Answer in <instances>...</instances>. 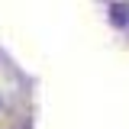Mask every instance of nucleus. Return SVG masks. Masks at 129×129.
<instances>
[{
	"label": "nucleus",
	"instance_id": "nucleus-1",
	"mask_svg": "<svg viewBox=\"0 0 129 129\" xmlns=\"http://www.w3.org/2000/svg\"><path fill=\"white\" fill-rule=\"evenodd\" d=\"M110 23H113V26H126V23H129V7H126V3L110 7Z\"/></svg>",
	"mask_w": 129,
	"mask_h": 129
}]
</instances>
